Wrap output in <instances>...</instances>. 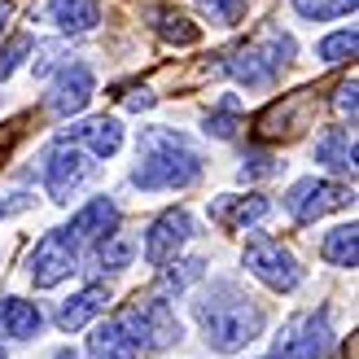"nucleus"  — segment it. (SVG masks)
<instances>
[{
	"label": "nucleus",
	"mask_w": 359,
	"mask_h": 359,
	"mask_svg": "<svg viewBox=\"0 0 359 359\" xmlns=\"http://www.w3.org/2000/svg\"><path fill=\"white\" fill-rule=\"evenodd\" d=\"M0 215H5V202H0Z\"/></svg>",
	"instance_id": "35"
},
{
	"label": "nucleus",
	"mask_w": 359,
	"mask_h": 359,
	"mask_svg": "<svg viewBox=\"0 0 359 359\" xmlns=\"http://www.w3.org/2000/svg\"><path fill=\"white\" fill-rule=\"evenodd\" d=\"M355 27L351 31H337V35H329V40H320V62H329V66H337V62H346V57H355Z\"/></svg>",
	"instance_id": "25"
},
{
	"label": "nucleus",
	"mask_w": 359,
	"mask_h": 359,
	"mask_svg": "<svg viewBox=\"0 0 359 359\" xmlns=\"http://www.w3.org/2000/svg\"><path fill=\"white\" fill-rule=\"evenodd\" d=\"M267 215H272V202L259 197V193H245V197L224 193V197L210 202V219L219 228H228V232H250V228H259Z\"/></svg>",
	"instance_id": "12"
},
{
	"label": "nucleus",
	"mask_w": 359,
	"mask_h": 359,
	"mask_svg": "<svg viewBox=\"0 0 359 359\" xmlns=\"http://www.w3.org/2000/svg\"><path fill=\"white\" fill-rule=\"evenodd\" d=\"M359 88L355 83H342V88H337V97H333V110L337 114H342V118H355V105H359Z\"/></svg>",
	"instance_id": "30"
},
{
	"label": "nucleus",
	"mask_w": 359,
	"mask_h": 359,
	"mask_svg": "<svg viewBox=\"0 0 359 359\" xmlns=\"http://www.w3.org/2000/svg\"><path fill=\"white\" fill-rule=\"evenodd\" d=\"M9 13H13V5H9V0H0V31H5V22H9Z\"/></svg>",
	"instance_id": "32"
},
{
	"label": "nucleus",
	"mask_w": 359,
	"mask_h": 359,
	"mask_svg": "<svg viewBox=\"0 0 359 359\" xmlns=\"http://www.w3.org/2000/svg\"><path fill=\"white\" fill-rule=\"evenodd\" d=\"M93 93H97V75H93V66L70 62V66H62V75L53 79L44 105H48V110L57 114V118H70V114H79L83 105L93 101Z\"/></svg>",
	"instance_id": "11"
},
{
	"label": "nucleus",
	"mask_w": 359,
	"mask_h": 359,
	"mask_svg": "<svg viewBox=\"0 0 359 359\" xmlns=\"http://www.w3.org/2000/svg\"><path fill=\"white\" fill-rule=\"evenodd\" d=\"M241 263L267 285V290H276V294H290V290H298V285H302V267H298V259H294L280 241H272V237H250Z\"/></svg>",
	"instance_id": "6"
},
{
	"label": "nucleus",
	"mask_w": 359,
	"mask_h": 359,
	"mask_svg": "<svg viewBox=\"0 0 359 359\" xmlns=\"http://www.w3.org/2000/svg\"><path fill=\"white\" fill-rule=\"evenodd\" d=\"M93 259H97V267H105V272H123V267H132V259H136V241L128 232H105L97 241V250H93Z\"/></svg>",
	"instance_id": "19"
},
{
	"label": "nucleus",
	"mask_w": 359,
	"mask_h": 359,
	"mask_svg": "<svg viewBox=\"0 0 359 359\" xmlns=\"http://www.w3.org/2000/svg\"><path fill=\"white\" fill-rule=\"evenodd\" d=\"M44 325V316L35 302L27 298H5L0 302V337H13V342H27V337H35Z\"/></svg>",
	"instance_id": "17"
},
{
	"label": "nucleus",
	"mask_w": 359,
	"mask_h": 359,
	"mask_svg": "<svg viewBox=\"0 0 359 359\" xmlns=\"http://www.w3.org/2000/svg\"><path fill=\"white\" fill-rule=\"evenodd\" d=\"M66 140H75L88 158H114L123 145V123L114 114H101V118L79 123V128H66Z\"/></svg>",
	"instance_id": "13"
},
{
	"label": "nucleus",
	"mask_w": 359,
	"mask_h": 359,
	"mask_svg": "<svg viewBox=\"0 0 359 359\" xmlns=\"http://www.w3.org/2000/svg\"><path fill=\"white\" fill-rule=\"evenodd\" d=\"M27 267H31L35 290H53V285H62V280L79 267V245H75V237H70L66 228L44 232V237L35 241L31 263H27Z\"/></svg>",
	"instance_id": "7"
},
{
	"label": "nucleus",
	"mask_w": 359,
	"mask_h": 359,
	"mask_svg": "<svg viewBox=\"0 0 359 359\" xmlns=\"http://www.w3.org/2000/svg\"><path fill=\"white\" fill-rule=\"evenodd\" d=\"M237 110H241V101H237V97H224V101L206 114V136L228 140L232 132H237Z\"/></svg>",
	"instance_id": "23"
},
{
	"label": "nucleus",
	"mask_w": 359,
	"mask_h": 359,
	"mask_svg": "<svg viewBox=\"0 0 359 359\" xmlns=\"http://www.w3.org/2000/svg\"><path fill=\"white\" fill-rule=\"evenodd\" d=\"M197 320H202L206 346L219 351V355L241 351V346H250L263 333L259 302L250 294H241L232 280H215L210 290L202 294V302H197Z\"/></svg>",
	"instance_id": "2"
},
{
	"label": "nucleus",
	"mask_w": 359,
	"mask_h": 359,
	"mask_svg": "<svg viewBox=\"0 0 359 359\" xmlns=\"http://www.w3.org/2000/svg\"><path fill=\"white\" fill-rule=\"evenodd\" d=\"M88 175H93V163H88V154L75 145V140L57 136V140H53V145L44 149L40 180H44V189H48L53 202H70Z\"/></svg>",
	"instance_id": "5"
},
{
	"label": "nucleus",
	"mask_w": 359,
	"mask_h": 359,
	"mask_svg": "<svg viewBox=\"0 0 359 359\" xmlns=\"http://www.w3.org/2000/svg\"><path fill=\"white\" fill-rule=\"evenodd\" d=\"M351 202L355 197H351L346 184H337V180H316V175L298 180V184L285 193V210H290L298 224H316V219H325L333 210H346Z\"/></svg>",
	"instance_id": "8"
},
{
	"label": "nucleus",
	"mask_w": 359,
	"mask_h": 359,
	"mask_svg": "<svg viewBox=\"0 0 359 359\" xmlns=\"http://www.w3.org/2000/svg\"><path fill=\"white\" fill-rule=\"evenodd\" d=\"M193 237V215L189 210H163L145 232V263L149 267H167L180 250Z\"/></svg>",
	"instance_id": "10"
},
{
	"label": "nucleus",
	"mask_w": 359,
	"mask_h": 359,
	"mask_svg": "<svg viewBox=\"0 0 359 359\" xmlns=\"http://www.w3.org/2000/svg\"><path fill=\"white\" fill-rule=\"evenodd\" d=\"M105 307H110V290H105V285H83L79 294H70L62 307H57V329L75 333V329H83L93 316H101Z\"/></svg>",
	"instance_id": "15"
},
{
	"label": "nucleus",
	"mask_w": 359,
	"mask_h": 359,
	"mask_svg": "<svg viewBox=\"0 0 359 359\" xmlns=\"http://www.w3.org/2000/svg\"><path fill=\"white\" fill-rule=\"evenodd\" d=\"M158 35H163L167 44H180V48L202 40V31H197L189 18H180V13H158Z\"/></svg>",
	"instance_id": "22"
},
{
	"label": "nucleus",
	"mask_w": 359,
	"mask_h": 359,
	"mask_svg": "<svg viewBox=\"0 0 359 359\" xmlns=\"http://www.w3.org/2000/svg\"><path fill=\"white\" fill-rule=\"evenodd\" d=\"M294 9L311 22H325V18H346L355 13V0H294Z\"/></svg>",
	"instance_id": "24"
},
{
	"label": "nucleus",
	"mask_w": 359,
	"mask_h": 359,
	"mask_svg": "<svg viewBox=\"0 0 359 359\" xmlns=\"http://www.w3.org/2000/svg\"><path fill=\"white\" fill-rule=\"evenodd\" d=\"M316 163H325L337 175H355V136L346 128H329L316 140Z\"/></svg>",
	"instance_id": "18"
},
{
	"label": "nucleus",
	"mask_w": 359,
	"mask_h": 359,
	"mask_svg": "<svg viewBox=\"0 0 359 359\" xmlns=\"http://www.w3.org/2000/svg\"><path fill=\"white\" fill-rule=\"evenodd\" d=\"M128 110H136V114H140V110H154V97H149V93H132V97H128Z\"/></svg>",
	"instance_id": "31"
},
{
	"label": "nucleus",
	"mask_w": 359,
	"mask_h": 359,
	"mask_svg": "<svg viewBox=\"0 0 359 359\" xmlns=\"http://www.w3.org/2000/svg\"><path fill=\"white\" fill-rule=\"evenodd\" d=\"M202 267H206V259H189V263H175V272H167L163 276V294H180L189 280H197L202 276Z\"/></svg>",
	"instance_id": "27"
},
{
	"label": "nucleus",
	"mask_w": 359,
	"mask_h": 359,
	"mask_svg": "<svg viewBox=\"0 0 359 359\" xmlns=\"http://www.w3.org/2000/svg\"><path fill=\"white\" fill-rule=\"evenodd\" d=\"M197 9H202V13H210L215 22L232 27V22H241V13H245V0H197Z\"/></svg>",
	"instance_id": "26"
},
{
	"label": "nucleus",
	"mask_w": 359,
	"mask_h": 359,
	"mask_svg": "<svg viewBox=\"0 0 359 359\" xmlns=\"http://www.w3.org/2000/svg\"><path fill=\"white\" fill-rule=\"evenodd\" d=\"M53 359H75V351H57V355H53Z\"/></svg>",
	"instance_id": "33"
},
{
	"label": "nucleus",
	"mask_w": 359,
	"mask_h": 359,
	"mask_svg": "<svg viewBox=\"0 0 359 359\" xmlns=\"http://www.w3.org/2000/svg\"><path fill=\"white\" fill-rule=\"evenodd\" d=\"M202 175V154L197 145L175 132V128H145L136 145V171L132 184L145 193H163V189H189Z\"/></svg>",
	"instance_id": "1"
},
{
	"label": "nucleus",
	"mask_w": 359,
	"mask_h": 359,
	"mask_svg": "<svg viewBox=\"0 0 359 359\" xmlns=\"http://www.w3.org/2000/svg\"><path fill=\"white\" fill-rule=\"evenodd\" d=\"M114 325H118L123 337H128L132 346H140V351H167V346H175L180 337H184L175 311L167 307V298H145V302L136 298L132 307L114 320Z\"/></svg>",
	"instance_id": "3"
},
{
	"label": "nucleus",
	"mask_w": 359,
	"mask_h": 359,
	"mask_svg": "<svg viewBox=\"0 0 359 359\" xmlns=\"http://www.w3.org/2000/svg\"><path fill=\"white\" fill-rule=\"evenodd\" d=\"M88 359H136V346L123 337V329L110 320V325L93 329V337H88Z\"/></svg>",
	"instance_id": "20"
},
{
	"label": "nucleus",
	"mask_w": 359,
	"mask_h": 359,
	"mask_svg": "<svg viewBox=\"0 0 359 359\" xmlns=\"http://www.w3.org/2000/svg\"><path fill=\"white\" fill-rule=\"evenodd\" d=\"M27 53H31V40H27V35H18V40H9L5 48H0V79H9Z\"/></svg>",
	"instance_id": "28"
},
{
	"label": "nucleus",
	"mask_w": 359,
	"mask_h": 359,
	"mask_svg": "<svg viewBox=\"0 0 359 359\" xmlns=\"http://www.w3.org/2000/svg\"><path fill=\"white\" fill-rule=\"evenodd\" d=\"M280 167H276V158L272 154H245L241 158V175L245 180H267V175H276Z\"/></svg>",
	"instance_id": "29"
},
{
	"label": "nucleus",
	"mask_w": 359,
	"mask_h": 359,
	"mask_svg": "<svg viewBox=\"0 0 359 359\" xmlns=\"http://www.w3.org/2000/svg\"><path fill=\"white\" fill-rule=\"evenodd\" d=\"M48 22L66 31V35H83V31H93L101 22V5L97 0H48Z\"/></svg>",
	"instance_id": "16"
},
{
	"label": "nucleus",
	"mask_w": 359,
	"mask_h": 359,
	"mask_svg": "<svg viewBox=\"0 0 359 359\" xmlns=\"http://www.w3.org/2000/svg\"><path fill=\"white\" fill-rule=\"evenodd\" d=\"M320 255H325L333 267H355V259H359V228L355 224L333 228L325 237V245H320Z\"/></svg>",
	"instance_id": "21"
},
{
	"label": "nucleus",
	"mask_w": 359,
	"mask_h": 359,
	"mask_svg": "<svg viewBox=\"0 0 359 359\" xmlns=\"http://www.w3.org/2000/svg\"><path fill=\"white\" fill-rule=\"evenodd\" d=\"M0 359H5V346H0Z\"/></svg>",
	"instance_id": "34"
},
{
	"label": "nucleus",
	"mask_w": 359,
	"mask_h": 359,
	"mask_svg": "<svg viewBox=\"0 0 359 359\" xmlns=\"http://www.w3.org/2000/svg\"><path fill=\"white\" fill-rule=\"evenodd\" d=\"M114 224H118V206L110 197H93L88 206L75 210V219H70L66 232L75 237V245H83V241H101L105 232H114Z\"/></svg>",
	"instance_id": "14"
},
{
	"label": "nucleus",
	"mask_w": 359,
	"mask_h": 359,
	"mask_svg": "<svg viewBox=\"0 0 359 359\" xmlns=\"http://www.w3.org/2000/svg\"><path fill=\"white\" fill-rule=\"evenodd\" d=\"M294 57V40L290 35H280V31H267L259 44H250V48H241L237 57L228 62V75L237 79V83H245V88H267L276 79V70Z\"/></svg>",
	"instance_id": "4"
},
{
	"label": "nucleus",
	"mask_w": 359,
	"mask_h": 359,
	"mask_svg": "<svg viewBox=\"0 0 359 359\" xmlns=\"http://www.w3.org/2000/svg\"><path fill=\"white\" fill-rule=\"evenodd\" d=\"M329 355H333L329 311L285 325V333L276 337V346H272V359H329Z\"/></svg>",
	"instance_id": "9"
}]
</instances>
